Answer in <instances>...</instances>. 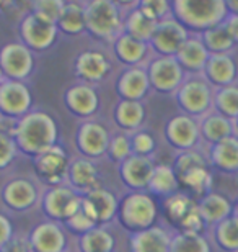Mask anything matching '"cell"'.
<instances>
[{
    "mask_svg": "<svg viewBox=\"0 0 238 252\" xmlns=\"http://www.w3.org/2000/svg\"><path fill=\"white\" fill-rule=\"evenodd\" d=\"M201 41L209 51V54H229V51L235 46L229 30L222 23L219 27L207 30L201 34Z\"/></svg>",
    "mask_w": 238,
    "mask_h": 252,
    "instance_id": "obj_35",
    "label": "cell"
},
{
    "mask_svg": "<svg viewBox=\"0 0 238 252\" xmlns=\"http://www.w3.org/2000/svg\"><path fill=\"white\" fill-rule=\"evenodd\" d=\"M57 30L67 34H80L85 32V5L80 2L64 3L57 20Z\"/></svg>",
    "mask_w": 238,
    "mask_h": 252,
    "instance_id": "obj_32",
    "label": "cell"
},
{
    "mask_svg": "<svg viewBox=\"0 0 238 252\" xmlns=\"http://www.w3.org/2000/svg\"><path fill=\"white\" fill-rule=\"evenodd\" d=\"M65 103L67 108L77 117L88 118L98 112L100 108V97L96 90L88 84L74 85L65 94Z\"/></svg>",
    "mask_w": 238,
    "mask_h": 252,
    "instance_id": "obj_19",
    "label": "cell"
},
{
    "mask_svg": "<svg viewBox=\"0 0 238 252\" xmlns=\"http://www.w3.org/2000/svg\"><path fill=\"white\" fill-rule=\"evenodd\" d=\"M131 148H132L134 156H142V158H150L157 148L154 136L147 131H135L131 138Z\"/></svg>",
    "mask_w": 238,
    "mask_h": 252,
    "instance_id": "obj_43",
    "label": "cell"
},
{
    "mask_svg": "<svg viewBox=\"0 0 238 252\" xmlns=\"http://www.w3.org/2000/svg\"><path fill=\"white\" fill-rule=\"evenodd\" d=\"M33 54L20 43H10L0 51V69L10 80H20L28 77L33 70Z\"/></svg>",
    "mask_w": 238,
    "mask_h": 252,
    "instance_id": "obj_12",
    "label": "cell"
},
{
    "mask_svg": "<svg viewBox=\"0 0 238 252\" xmlns=\"http://www.w3.org/2000/svg\"><path fill=\"white\" fill-rule=\"evenodd\" d=\"M224 25H225V28L229 30L232 39H234L235 44H237L238 43V15H230L229 13V17L225 18Z\"/></svg>",
    "mask_w": 238,
    "mask_h": 252,
    "instance_id": "obj_51",
    "label": "cell"
},
{
    "mask_svg": "<svg viewBox=\"0 0 238 252\" xmlns=\"http://www.w3.org/2000/svg\"><path fill=\"white\" fill-rule=\"evenodd\" d=\"M85 5V30L103 41H114L124 32V20L118 3L92 0Z\"/></svg>",
    "mask_w": 238,
    "mask_h": 252,
    "instance_id": "obj_3",
    "label": "cell"
},
{
    "mask_svg": "<svg viewBox=\"0 0 238 252\" xmlns=\"http://www.w3.org/2000/svg\"><path fill=\"white\" fill-rule=\"evenodd\" d=\"M171 236L163 228L152 226L149 229L134 233L129 241L131 252H168Z\"/></svg>",
    "mask_w": 238,
    "mask_h": 252,
    "instance_id": "obj_24",
    "label": "cell"
},
{
    "mask_svg": "<svg viewBox=\"0 0 238 252\" xmlns=\"http://www.w3.org/2000/svg\"><path fill=\"white\" fill-rule=\"evenodd\" d=\"M199 133L206 141L215 144L229 136H234V125L230 120H227L217 112L207 113L199 123Z\"/></svg>",
    "mask_w": 238,
    "mask_h": 252,
    "instance_id": "obj_30",
    "label": "cell"
},
{
    "mask_svg": "<svg viewBox=\"0 0 238 252\" xmlns=\"http://www.w3.org/2000/svg\"><path fill=\"white\" fill-rule=\"evenodd\" d=\"M31 107V94L20 80H3L0 84V108L10 117H22Z\"/></svg>",
    "mask_w": 238,
    "mask_h": 252,
    "instance_id": "obj_16",
    "label": "cell"
},
{
    "mask_svg": "<svg viewBox=\"0 0 238 252\" xmlns=\"http://www.w3.org/2000/svg\"><path fill=\"white\" fill-rule=\"evenodd\" d=\"M215 243L225 252H238V218L235 215L215 224Z\"/></svg>",
    "mask_w": 238,
    "mask_h": 252,
    "instance_id": "obj_38",
    "label": "cell"
},
{
    "mask_svg": "<svg viewBox=\"0 0 238 252\" xmlns=\"http://www.w3.org/2000/svg\"><path fill=\"white\" fill-rule=\"evenodd\" d=\"M118 216L126 229L139 233L154 226L157 220V205L145 191H132L119 203Z\"/></svg>",
    "mask_w": 238,
    "mask_h": 252,
    "instance_id": "obj_4",
    "label": "cell"
},
{
    "mask_svg": "<svg viewBox=\"0 0 238 252\" xmlns=\"http://www.w3.org/2000/svg\"><path fill=\"white\" fill-rule=\"evenodd\" d=\"M225 5L230 15H238V0H225Z\"/></svg>",
    "mask_w": 238,
    "mask_h": 252,
    "instance_id": "obj_52",
    "label": "cell"
},
{
    "mask_svg": "<svg viewBox=\"0 0 238 252\" xmlns=\"http://www.w3.org/2000/svg\"><path fill=\"white\" fill-rule=\"evenodd\" d=\"M209 56L211 54L206 49L204 44H202L199 36H188V39L176 51L175 59L178 61L183 70L199 72V70H204V65Z\"/></svg>",
    "mask_w": 238,
    "mask_h": 252,
    "instance_id": "obj_22",
    "label": "cell"
},
{
    "mask_svg": "<svg viewBox=\"0 0 238 252\" xmlns=\"http://www.w3.org/2000/svg\"><path fill=\"white\" fill-rule=\"evenodd\" d=\"M69 165L70 160L67 158V153L57 144L38 154L34 159V167H36L39 177L55 187L62 184L64 179L67 177Z\"/></svg>",
    "mask_w": 238,
    "mask_h": 252,
    "instance_id": "obj_9",
    "label": "cell"
},
{
    "mask_svg": "<svg viewBox=\"0 0 238 252\" xmlns=\"http://www.w3.org/2000/svg\"><path fill=\"white\" fill-rule=\"evenodd\" d=\"M168 252H211V244L204 236L178 233L171 238Z\"/></svg>",
    "mask_w": 238,
    "mask_h": 252,
    "instance_id": "obj_40",
    "label": "cell"
},
{
    "mask_svg": "<svg viewBox=\"0 0 238 252\" xmlns=\"http://www.w3.org/2000/svg\"><path fill=\"white\" fill-rule=\"evenodd\" d=\"M12 224H10L8 218H5L3 215H0V249L12 239Z\"/></svg>",
    "mask_w": 238,
    "mask_h": 252,
    "instance_id": "obj_50",
    "label": "cell"
},
{
    "mask_svg": "<svg viewBox=\"0 0 238 252\" xmlns=\"http://www.w3.org/2000/svg\"><path fill=\"white\" fill-rule=\"evenodd\" d=\"M188 39V30L176 22L175 18H166L157 23L155 33L150 39V46L160 56L175 58L176 51Z\"/></svg>",
    "mask_w": 238,
    "mask_h": 252,
    "instance_id": "obj_10",
    "label": "cell"
},
{
    "mask_svg": "<svg viewBox=\"0 0 238 252\" xmlns=\"http://www.w3.org/2000/svg\"><path fill=\"white\" fill-rule=\"evenodd\" d=\"M150 90V82L147 70L140 65L135 67H128L121 74L118 80V94L121 100H132V102H140L147 92Z\"/></svg>",
    "mask_w": 238,
    "mask_h": 252,
    "instance_id": "obj_20",
    "label": "cell"
},
{
    "mask_svg": "<svg viewBox=\"0 0 238 252\" xmlns=\"http://www.w3.org/2000/svg\"><path fill=\"white\" fill-rule=\"evenodd\" d=\"M3 198L10 208L15 210H28L38 200L36 187L25 179L12 180L3 190Z\"/></svg>",
    "mask_w": 238,
    "mask_h": 252,
    "instance_id": "obj_26",
    "label": "cell"
},
{
    "mask_svg": "<svg viewBox=\"0 0 238 252\" xmlns=\"http://www.w3.org/2000/svg\"><path fill=\"white\" fill-rule=\"evenodd\" d=\"M15 158V141L12 136L0 131V167H5Z\"/></svg>",
    "mask_w": 238,
    "mask_h": 252,
    "instance_id": "obj_48",
    "label": "cell"
},
{
    "mask_svg": "<svg viewBox=\"0 0 238 252\" xmlns=\"http://www.w3.org/2000/svg\"><path fill=\"white\" fill-rule=\"evenodd\" d=\"M197 210L206 224H219L234 213L230 201L220 193H207L197 203Z\"/></svg>",
    "mask_w": 238,
    "mask_h": 252,
    "instance_id": "obj_28",
    "label": "cell"
},
{
    "mask_svg": "<svg viewBox=\"0 0 238 252\" xmlns=\"http://www.w3.org/2000/svg\"><path fill=\"white\" fill-rule=\"evenodd\" d=\"M43 206L53 220L67 221L80 210V206H82V196L70 187L57 185V187L51 189L46 193Z\"/></svg>",
    "mask_w": 238,
    "mask_h": 252,
    "instance_id": "obj_8",
    "label": "cell"
},
{
    "mask_svg": "<svg viewBox=\"0 0 238 252\" xmlns=\"http://www.w3.org/2000/svg\"><path fill=\"white\" fill-rule=\"evenodd\" d=\"M64 3L65 2H62V0H38V2L31 5V8L33 13H36L53 23H57L59 15L64 8Z\"/></svg>",
    "mask_w": 238,
    "mask_h": 252,
    "instance_id": "obj_44",
    "label": "cell"
},
{
    "mask_svg": "<svg viewBox=\"0 0 238 252\" xmlns=\"http://www.w3.org/2000/svg\"><path fill=\"white\" fill-rule=\"evenodd\" d=\"M194 206H196L194 200H192L189 195L178 193V191L170 196H166L163 201L165 216L176 226L181 223V220H183Z\"/></svg>",
    "mask_w": 238,
    "mask_h": 252,
    "instance_id": "obj_39",
    "label": "cell"
},
{
    "mask_svg": "<svg viewBox=\"0 0 238 252\" xmlns=\"http://www.w3.org/2000/svg\"><path fill=\"white\" fill-rule=\"evenodd\" d=\"M109 133L103 125L98 122H85L80 125L77 133L79 151L85 156V159L101 158L108 153Z\"/></svg>",
    "mask_w": 238,
    "mask_h": 252,
    "instance_id": "obj_14",
    "label": "cell"
},
{
    "mask_svg": "<svg viewBox=\"0 0 238 252\" xmlns=\"http://www.w3.org/2000/svg\"><path fill=\"white\" fill-rule=\"evenodd\" d=\"M155 164L150 158L131 156L119 164V175L123 182L134 191H142L149 189V184L154 175Z\"/></svg>",
    "mask_w": 238,
    "mask_h": 252,
    "instance_id": "obj_15",
    "label": "cell"
},
{
    "mask_svg": "<svg viewBox=\"0 0 238 252\" xmlns=\"http://www.w3.org/2000/svg\"><path fill=\"white\" fill-rule=\"evenodd\" d=\"M111 72V63L108 56L101 51H83L75 61V74L88 84L101 82Z\"/></svg>",
    "mask_w": 238,
    "mask_h": 252,
    "instance_id": "obj_17",
    "label": "cell"
},
{
    "mask_svg": "<svg viewBox=\"0 0 238 252\" xmlns=\"http://www.w3.org/2000/svg\"><path fill=\"white\" fill-rule=\"evenodd\" d=\"M202 165H206V160L202 159L201 154L194 153V151H185V153H181L178 156L173 169H175L176 177H180V175H183L185 172H188V170L194 167H202Z\"/></svg>",
    "mask_w": 238,
    "mask_h": 252,
    "instance_id": "obj_46",
    "label": "cell"
},
{
    "mask_svg": "<svg viewBox=\"0 0 238 252\" xmlns=\"http://www.w3.org/2000/svg\"><path fill=\"white\" fill-rule=\"evenodd\" d=\"M173 18L191 32L201 34L219 27L229 17L225 0H175L170 3Z\"/></svg>",
    "mask_w": 238,
    "mask_h": 252,
    "instance_id": "obj_1",
    "label": "cell"
},
{
    "mask_svg": "<svg viewBox=\"0 0 238 252\" xmlns=\"http://www.w3.org/2000/svg\"><path fill=\"white\" fill-rule=\"evenodd\" d=\"M235 128H237V131H238V117L235 118Z\"/></svg>",
    "mask_w": 238,
    "mask_h": 252,
    "instance_id": "obj_54",
    "label": "cell"
},
{
    "mask_svg": "<svg viewBox=\"0 0 238 252\" xmlns=\"http://www.w3.org/2000/svg\"><path fill=\"white\" fill-rule=\"evenodd\" d=\"M155 28H157V22L147 18L137 7H134L124 20V32L123 33L149 44L152 36H154V33H155Z\"/></svg>",
    "mask_w": 238,
    "mask_h": 252,
    "instance_id": "obj_31",
    "label": "cell"
},
{
    "mask_svg": "<svg viewBox=\"0 0 238 252\" xmlns=\"http://www.w3.org/2000/svg\"><path fill=\"white\" fill-rule=\"evenodd\" d=\"M178 182L185 189H188L191 196H206L212 184V174L207 165H202V167H194L180 175Z\"/></svg>",
    "mask_w": 238,
    "mask_h": 252,
    "instance_id": "obj_34",
    "label": "cell"
},
{
    "mask_svg": "<svg viewBox=\"0 0 238 252\" xmlns=\"http://www.w3.org/2000/svg\"><path fill=\"white\" fill-rule=\"evenodd\" d=\"M207 82L217 87L234 85L237 80V64L230 54H211L204 65Z\"/></svg>",
    "mask_w": 238,
    "mask_h": 252,
    "instance_id": "obj_21",
    "label": "cell"
},
{
    "mask_svg": "<svg viewBox=\"0 0 238 252\" xmlns=\"http://www.w3.org/2000/svg\"><path fill=\"white\" fill-rule=\"evenodd\" d=\"M165 136L168 143L173 148L180 149L181 153L185 151H192V148L197 144L201 138L199 133V123L189 115H176L166 123Z\"/></svg>",
    "mask_w": 238,
    "mask_h": 252,
    "instance_id": "obj_13",
    "label": "cell"
},
{
    "mask_svg": "<svg viewBox=\"0 0 238 252\" xmlns=\"http://www.w3.org/2000/svg\"><path fill=\"white\" fill-rule=\"evenodd\" d=\"M29 246L33 252H64L67 238L57 223H41L33 229Z\"/></svg>",
    "mask_w": 238,
    "mask_h": 252,
    "instance_id": "obj_18",
    "label": "cell"
},
{
    "mask_svg": "<svg viewBox=\"0 0 238 252\" xmlns=\"http://www.w3.org/2000/svg\"><path fill=\"white\" fill-rule=\"evenodd\" d=\"M149 189L152 193L165 196V198L176 193L180 189V182L175 174V169L166 164L155 165V170H154V175H152V180L149 184Z\"/></svg>",
    "mask_w": 238,
    "mask_h": 252,
    "instance_id": "obj_33",
    "label": "cell"
},
{
    "mask_svg": "<svg viewBox=\"0 0 238 252\" xmlns=\"http://www.w3.org/2000/svg\"><path fill=\"white\" fill-rule=\"evenodd\" d=\"M211 162L217 170L227 174L238 172V138H229L212 144L211 148Z\"/></svg>",
    "mask_w": 238,
    "mask_h": 252,
    "instance_id": "obj_25",
    "label": "cell"
},
{
    "mask_svg": "<svg viewBox=\"0 0 238 252\" xmlns=\"http://www.w3.org/2000/svg\"><path fill=\"white\" fill-rule=\"evenodd\" d=\"M13 136L23 151L38 156L55 146L57 125L51 115L44 112H33L25 115L17 123Z\"/></svg>",
    "mask_w": 238,
    "mask_h": 252,
    "instance_id": "obj_2",
    "label": "cell"
},
{
    "mask_svg": "<svg viewBox=\"0 0 238 252\" xmlns=\"http://www.w3.org/2000/svg\"><path fill=\"white\" fill-rule=\"evenodd\" d=\"M214 107L217 113L227 120H235L238 117V87L227 85L214 92Z\"/></svg>",
    "mask_w": 238,
    "mask_h": 252,
    "instance_id": "obj_37",
    "label": "cell"
},
{
    "mask_svg": "<svg viewBox=\"0 0 238 252\" xmlns=\"http://www.w3.org/2000/svg\"><path fill=\"white\" fill-rule=\"evenodd\" d=\"M65 224H67L69 228L74 231V233H79L80 236L85 234L90 229L96 228V224L93 223V220L90 218V216L82 210V206H80V210L72 216V218H69L67 221H65Z\"/></svg>",
    "mask_w": 238,
    "mask_h": 252,
    "instance_id": "obj_47",
    "label": "cell"
},
{
    "mask_svg": "<svg viewBox=\"0 0 238 252\" xmlns=\"http://www.w3.org/2000/svg\"><path fill=\"white\" fill-rule=\"evenodd\" d=\"M0 252H31V246L25 239H10Z\"/></svg>",
    "mask_w": 238,
    "mask_h": 252,
    "instance_id": "obj_49",
    "label": "cell"
},
{
    "mask_svg": "<svg viewBox=\"0 0 238 252\" xmlns=\"http://www.w3.org/2000/svg\"><path fill=\"white\" fill-rule=\"evenodd\" d=\"M57 36V25L39 17L36 13H28L22 22V38L26 43V48L44 51L53 46Z\"/></svg>",
    "mask_w": 238,
    "mask_h": 252,
    "instance_id": "obj_7",
    "label": "cell"
},
{
    "mask_svg": "<svg viewBox=\"0 0 238 252\" xmlns=\"http://www.w3.org/2000/svg\"><path fill=\"white\" fill-rule=\"evenodd\" d=\"M119 203L113 191L106 189H95L82 196V210L93 220L96 226L109 223L118 215Z\"/></svg>",
    "mask_w": 238,
    "mask_h": 252,
    "instance_id": "obj_11",
    "label": "cell"
},
{
    "mask_svg": "<svg viewBox=\"0 0 238 252\" xmlns=\"http://www.w3.org/2000/svg\"><path fill=\"white\" fill-rule=\"evenodd\" d=\"M114 238L109 231L101 226L87 231L80 236V249L82 252H111L114 249Z\"/></svg>",
    "mask_w": 238,
    "mask_h": 252,
    "instance_id": "obj_36",
    "label": "cell"
},
{
    "mask_svg": "<svg viewBox=\"0 0 238 252\" xmlns=\"http://www.w3.org/2000/svg\"><path fill=\"white\" fill-rule=\"evenodd\" d=\"M67 179L70 185H72L70 189L83 191V193H88V191L98 189V184H100L98 169H96V165L92 160L85 159V158L70 162Z\"/></svg>",
    "mask_w": 238,
    "mask_h": 252,
    "instance_id": "obj_23",
    "label": "cell"
},
{
    "mask_svg": "<svg viewBox=\"0 0 238 252\" xmlns=\"http://www.w3.org/2000/svg\"><path fill=\"white\" fill-rule=\"evenodd\" d=\"M176 100L185 115H189L192 118L206 117L214 107V92L207 80L192 77L185 80L176 90Z\"/></svg>",
    "mask_w": 238,
    "mask_h": 252,
    "instance_id": "obj_5",
    "label": "cell"
},
{
    "mask_svg": "<svg viewBox=\"0 0 238 252\" xmlns=\"http://www.w3.org/2000/svg\"><path fill=\"white\" fill-rule=\"evenodd\" d=\"M140 12H142L147 18L154 20V22H161V20H166L170 15V3L166 0H142L135 5Z\"/></svg>",
    "mask_w": 238,
    "mask_h": 252,
    "instance_id": "obj_41",
    "label": "cell"
},
{
    "mask_svg": "<svg viewBox=\"0 0 238 252\" xmlns=\"http://www.w3.org/2000/svg\"><path fill=\"white\" fill-rule=\"evenodd\" d=\"M145 70L149 75L150 89H155L160 94H173L185 82V70L171 56L154 59Z\"/></svg>",
    "mask_w": 238,
    "mask_h": 252,
    "instance_id": "obj_6",
    "label": "cell"
},
{
    "mask_svg": "<svg viewBox=\"0 0 238 252\" xmlns=\"http://www.w3.org/2000/svg\"><path fill=\"white\" fill-rule=\"evenodd\" d=\"M235 216L238 218V205H237V208H235Z\"/></svg>",
    "mask_w": 238,
    "mask_h": 252,
    "instance_id": "obj_55",
    "label": "cell"
},
{
    "mask_svg": "<svg viewBox=\"0 0 238 252\" xmlns=\"http://www.w3.org/2000/svg\"><path fill=\"white\" fill-rule=\"evenodd\" d=\"M3 82V77H2V69H0V84Z\"/></svg>",
    "mask_w": 238,
    "mask_h": 252,
    "instance_id": "obj_53",
    "label": "cell"
},
{
    "mask_svg": "<svg viewBox=\"0 0 238 252\" xmlns=\"http://www.w3.org/2000/svg\"><path fill=\"white\" fill-rule=\"evenodd\" d=\"M204 226H206V223H204V220H202L199 210H197V203H196L194 208H192L189 213L181 220L178 228H180V233L201 236L202 231H204Z\"/></svg>",
    "mask_w": 238,
    "mask_h": 252,
    "instance_id": "obj_45",
    "label": "cell"
},
{
    "mask_svg": "<svg viewBox=\"0 0 238 252\" xmlns=\"http://www.w3.org/2000/svg\"><path fill=\"white\" fill-rule=\"evenodd\" d=\"M114 53L123 64L129 65V67H135L147 58L149 44L139 41V39L129 36L126 33H121L114 39Z\"/></svg>",
    "mask_w": 238,
    "mask_h": 252,
    "instance_id": "obj_27",
    "label": "cell"
},
{
    "mask_svg": "<svg viewBox=\"0 0 238 252\" xmlns=\"http://www.w3.org/2000/svg\"><path fill=\"white\" fill-rule=\"evenodd\" d=\"M145 118V108L140 102L121 100L114 110V122L123 131H139Z\"/></svg>",
    "mask_w": 238,
    "mask_h": 252,
    "instance_id": "obj_29",
    "label": "cell"
},
{
    "mask_svg": "<svg viewBox=\"0 0 238 252\" xmlns=\"http://www.w3.org/2000/svg\"><path fill=\"white\" fill-rule=\"evenodd\" d=\"M109 158L114 160V162H123L128 158L132 156V148H131V139L128 134H116L109 139V146H108V153Z\"/></svg>",
    "mask_w": 238,
    "mask_h": 252,
    "instance_id": "obj_42",
    "label": "cell"
}]
</instances>
